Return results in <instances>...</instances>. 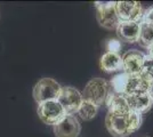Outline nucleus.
<instances>
[{"label": "nucleus", "instance_id": "20e7f679", "mask_svg": "<svg viewBox=\"0 0 153 137\" xmlns=\"http://www.w3.org/2000/svg\"><path fill=\"white\" fill-rule=\"evenodd\" d=\"M108 84L101 78L91 79L86 85L82 94V98L86 101H89L91 103L97 105L98 107L103 105L106 101L108 94Z\"/></svg>", "mask_w": 153, "mask_h": 137}, {"label": "nucleus", "instance_id": "f03ea898", "mask_svg": "<svg viewBox=\"0 0 153 137\" xmlns=\"http://www.w3.org/2000/svg\"><path fill=\"white\" fill-rule=\"evenodd\" d=\"M62 87L56 80L51 78H42L33 88V97L40 104L48 101H57Z\"/></svg>", "mask_w": 153, "mask_h": 137}, {"label": "nucleus", "instance_id": "aec40b11", "mask_svg": "<svg viewBox=\"0 0 153 137\" xmlns=\"http://www.w3.org/2000/svg\"><path fill=\"white\" fill-rule=\"evenodd\" d=\"M140 22L153 26V7H150V8H147L146 10L143 12Z\"/></svg>", "mask_w": 153, "mask_h": 137}, {"label": "nucleus", "instance_id": "423d86ee", "mask_svg": "<svg viewBox=\"0 0 153 137\" xmlns=\"http://www.w3.org/2000/svg\"><path fill=\"white\" fill-rule=\"evenodd\" d=\"M58 103L62 105L66 116L76 114L82 103V94L73 87H62L61 94L58 96Z\"/></svg>", "mask_w": 153, "mask_h": 137}, {"label": "nucleus", "instance_id": "6e6552de", "mask_svg": "<svg viewBox=\"0 0 153 137\" xmlns=\"http://www.w3.org/2000/svg\"><path fill=\"white\" fill-rule=\"evenodd\" d=\"M145 55L137 49H130L125 53L122 56V71L127 74L135 76L143 73V64H144Z\"/></svg>", "mask_w": 153, "mask_h": 137}, {"label": "nucleus", "instance_id": "1a4fd4ad", "mask_svg": "<svg viewBox=\"0 0 153 137\" xmlns=\"http://www.w3.org/2000/svg\"><path fill=\"white\" fill-rule=\"evenodd\" d=\"M153 79L145 74L144 72L140 74H135V76H128L127 84H126V89H125V95H137V94H145L149 93L150 86Z\"/></svg>", "mask_w": 153, "mask_h": 137}, {"label": "nucleus", "instance_id": "0eeeda50", "mask_svg": "<svg viewBox=\"0 0 153 137\" xmlns=\"http://www.w3.org/2000/svg\"><path fill=\"white\" fill-rule=\"evenodd\" d=\"M115 12L120 22H140L144 10L138 1H117Z\"/></svg>", "mask_w": 153, "mask_h": 137}, {"label": "nucleus", "instance_id": "f257e3e1", "mask_svg": "<svg viewBox=\"0 0 153 137\" xmlns=\"http://www.w3.org/2000/svg\"><path fill=\"white\" fill-rule=\"evenodd\" d=\"M143 122L140 113L130 111L126 114H111L105 118V126L113 137H127L138 130Z\"/></svg>", "mask_w": 153, "mask_h": 137}, {"label": "nucleus", "instance_id": "f3484780", "mask_svg": "<svg viewBox=\"0 0 153 137\" xmlns=\"http://www.w3.org/2000/svg\"><path fill=\"white\" fill-rule=\"evenodd\" d=\"M142 47L149 48L153 45V26L142 23L140 22V38L138 41Z\"/></svg>", "mask_w": 153, "mask_h": 137}, {"label": "nucleus", "instance_id": "ddd939ff", "mask_svg": "<svg viewBox=\"0 0 153 137\" xmlns=\"http://www.w3.org/2000/svg\"><path fill=\"white\" fill-rule=\"evenodd\" d=\"M126 97H127L130 110L137 112V113H140V114L149 111L153 104V101L151 99L150 95L147 93L137 94V95H129V96L126 95Z\"/></svg>", "mask_w": 153, "mask_h": 137}, {"label": "nucleus", "instance_id": "9b49d317", "mask_svg": "<svg viewBox=\"0 0 153 137\" xmlns=\"http://www.w3.org/2000/svg\"><path fill=\"white\" fill-rule=\"evenodd\" d=\"M140 30V22H120L115 31L119 40L134 44L138 41Z\"/></svg>", "mask_w": 153, "mask_h": 137}, {"label": "nucleus", "instance_id": "6ab92c4d", "mask_svg": "<svg viewBox=\"0 0 153 137\" xmlns=\"http://www.w3.org/2000/svg\"><path fill=\"white\" fill-rule=\"evenodd\" d=\"M106 49L110 53H115V54H119V52L121 50V41L119 39H108L106 42Z\"/></svg>", "mask_w": 153, "mask_h": 137}, {"label": "nucleus", "instance_id": "dca6fc26", "mask_svg": "<svg viewBox=\"0 0 153 137\" xmlns=\"http://www.w3.org/2000/svg\"><path fill=\"white\" fill-rule=\"evenodd\" d=\"M128 76L126 72H121L119 74L114 76L110 81V89L115 93V94H121L125 95V89H126V84H127Z\"/></svg>", "mask_w": 153, "mask_h": 137}, {"label": "nucleus", "instance_id": "4be33fe9", "mask_svg": "<svg viewBox=\"0 0 153 137\" xmlns=\"http://www.w3.org/2000/svg\"><path fill=\"white\" fill-rule=\"evenodd\" d=\"M147 49H149V54H147V55H150V56H153V45L150 46Z\"/></svg>", "mask_w": 153, "mask_h": 137}, {"label": "nucleus", "instance_id": "7ed1b4c3", "mask_svg": "<svg viewBox=\"0 0 153 137\" xmlns=\"http://www.w3.org/2000/svg\"><path fill=\"white\" fill-rule=\"evenodd\" d=\"M95 8L98 24L106 30H115L120 23L115 12V1H96Z\"/></svg>", "mask_w": 153, "mask_h": 137}, {"label": "nucleus", "instance_id": "39448f33", "mask_svg": "<svg viewBox=\"0 0 153 137\" xmlns=\"http://www.w3.org/2000/svg\"><path fill=\"white\" fill-rule=\"evenodd\" d=\"M38 116L44 124L55 126L66 117V113L58 101H48L38 104Z\"/></svg>", "mask_w": 153, "mask_h": 137}, {"label": "nucleus", "instance_id": "2eb2a0df", "mask_svg": "<svg viewBox=\"0 0 153 137\" xmlns=\"http://www.w3.org/2000/svg\"><path fill=\"white\" fill-rule=\"evenodd\" d=\"M97 111H98V106L97 105H95L94 103L89 102V101L83 99L76 113L79 114V117L81 118L82 120L89 121V120H93L96 117Z\"/></svg>", "mask_w": 153, "mask_h": 137}, {"label": "nucleus", "instance_id": "5701e85b", "mask_svg": "<svg viewBox=\"0 0 153 137\" xmlns=\"http://www.w3.org/2000/svg\"><path fill=\"white\" fill-rule=\"evenodd\" d=\"M143 137H150V136H143Z\"/></svg>", "mask_w": 153, "mask_h": 137}, {"label": "nucleus", "instance_id": "a211bd4d", "mask_svg": "<svg viewBox=\"0 0 153 137\" xmlns=\"http://www.w3.org/2000/svg\"><path fill=\"white\" fill-rule=\"evenodd\" d=\"M143 72L153 79V56L145 55L144 64H143Z\"/></svg>", "mask_w": 153, "mask_h": 137}, {"label": "nucleus", "instance_id": "f8f14e48", "mask_svg": "<svg viewBox=\"0 0 153 137\" xmlns=\"http://www.w3.org/2000/svg\"><path fill=\"white\" fill-rule=\"evenodd\" d=\"M105 104L108 105V113H111V114H126L131 111L129 107V104H128L126 95L115 94L111 89H108Z\"/></svg>", "mask_w": 153, "mask_h": 137}, {"label": "nucleus", "instance_id": "9d476101", "mask_svg": "<svg viewBox=\"0 0 153 137\" xmlns=\"http://www.w3.org/2000/svg\"><path fill=\"white\" fill-rule=\"evenodd\" d=\"M81 126L76 116H66L61 122L54 126V134L56 137H78Z\"/></svg>", "mask_w": 153, "mask_h": 137}, {"label": "nucleus", "instance_id": "4468645a", "mask_svg": "<svg viewBox=\"0 0 153 137\" xmlns=\"http://www.w3.org/2000/svg\"><path fill=\"white\" fill-rule=\"evenodd\" d=\"M100 64L103 71L105 72H117L122 70V59L119 54L106 52L100 61Z\"/></svg>", "mask_w": 153, "mask_h": 137}, {"label": "nucleus", "instance_id": "412c9836", "mask_svg": "<svg viewBox=\"0 0 153 137\" xmlns=\"http://www.w3.org/2000/svg\"><path fill=\"white\" fill-rule=\"evenodd\" d=\"M147 94L150 95L151 99L153 101V80H152V82H151V86H150V89H149V93H147Z\"/></svg>", "mask_w": 153, "mask_h": 137}]
</instances>
